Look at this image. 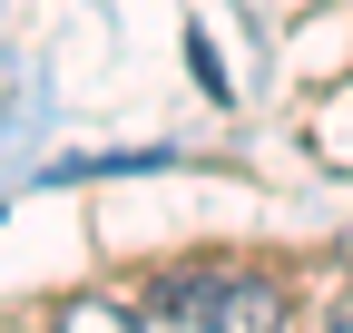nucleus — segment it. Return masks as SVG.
Instances as JSON below:
<instances>
[{"instance_id":"f257e3e1","label":"nucleus","mask_w":353,"mask_h":333,"mask_svg":"<svg viewBox=\"0 0 353 333\" xmlns=\"http://www.w3.org/2000/svg\"><path fill=\"white\" fill-rule=\"evenodd\" d=\"M167 333H285V284L265 265H187L157 284Z\"/></svg>"},{"instance_id":"f03ea898","label":"nucleus","mask_w":353,"mask_h":333,"mask_svg":"<svg viewBox=\"0 0 353 333\" xmlns=\"http://www.w3.org/2000/svg\"><path fill=\"white\" fill-rule=\"evenodd\" d=\"M50 333H138V314H128L118 294H59L50 304Z\"/></svg>"},{"instance_id":"7ed1b4c3","label":"nucleus","mask_w":353,"mask_h":333,"mask_svg":"<svg viewBox=\"0 0 353 333\" xmlns=\"http://www.w3.org/2000/svg\"><path fill=\"white\" fill-rule=\"evenodd\" d=\"M324 333H353V304H343V314H334V323H324Z\"/></svg>"}]
</instances>
